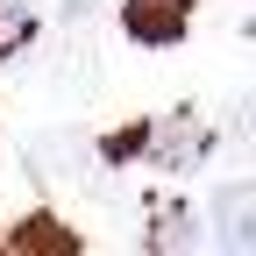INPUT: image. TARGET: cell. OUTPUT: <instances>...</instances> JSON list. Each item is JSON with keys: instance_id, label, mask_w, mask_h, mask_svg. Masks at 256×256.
<instances>
[{"instance_id": "cell-1", "label": "cell", "mask_w": 256, "mask_h": 256, "mask_svg": "<svg viewBox=\"0 0 256 256\" xmlns=\"http://www.w3.org/2000/svg\"><path fill=\"white\" fill-rule=\"evenodd\" d=\"M206 150H214L206 121L171 114V121H150V150H142V156H156L164 171H192V164H206Z\"/></svg>"}, {"instance_id": "cell-2", "label": "cell", "mask_w": 256, "mask_h": 256, "mask_svg": "<svg viewBox=\"0 0 256 256\" xmlns=\"http://www.w3.org/2000/svg\"><path fill=\"white\" fill-rule=\"evenodd\" d=\"M185 22H192V0H128V8H121V28L136 43H156V50L178 43Z\"/></svg>"}, {"instance_id": "cell-3", "label": "cell", "mask_w": 256, "mask_h": 256, "mask_svg": "<svg viewBox=\"0 0 256 256\" xmlns=\"http://www.w3.org/2000/svg\"><path fill=\"white\" fill-rule=\"evenodd\" d=\"M214 220H220V249L228 256H256V192L249 185H228L214 200Z\"/></svg>"}, {"instance_id": "cell-4", "label": "cell", "mask_w": 256, "mask_h": 256, "mask_svg": "<svg viewBox=\"0 0 256 256\" xmlns=\"http://www.w3.org/2000/svg\"><path fill=\"white\" fill-rule=\"evenodd\" d=\"M28 36H36V22H28V8L22 0H0V57H14Z\"/></svg>"}, {"instance_id": "cell-5", "label": "cell", "mask_w": 256, "mask_h": 256, "mask_svg": "<svg viewBox=\"0 0 256 256\" xmlns=\"http://www.w3.org/2000/svg\"><path fill=\"white\" fill-rule=\"evenodd\" d=\"M185 235H192V220H185V206H164V220L150 228V242L156 249H185Z\"/></svg>"}, {"instance_id": "cell-6", "label": "cell", "mask_w": 256, "mask_h": 256, "mask_svg": "<svg viewBox=\"0 0 256 256\" xmlns=\"http://www.w3.org/2000/svg\"><path fill=\"white\" fill-rule=\"evenodd\" d=\"M14 242L28 249V242H50V249H72V235L64 228H50V220H36V228H14Z\"/></svg>"}]
</instances>
